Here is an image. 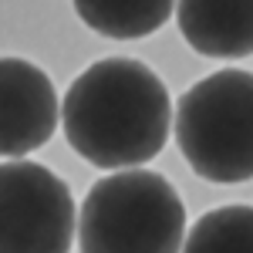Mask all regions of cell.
<instances>
[{
  "instance_id": "3957f363",
  "label": "cell",
  "mask_w": 253,
  "mask_h": 253,
  "mask_svg": "<svg viewBox=\"0 0 253 253\" xmlns=\"http://www.w3.org/2000/svg\"><path fill=\"white\" fill-rule=\"evenodd\" d=\"M175 142L199 179L250 182L253 179V75L223 68L196 81L175 108Z\"/></svg>"
},
{
  "instance_id": "7a4b0ae2",
  "label": "cell",
  "mask_w": 253,
  "mask_h": 253,
  "mask_svg": "<svg viewBox=\"0 0 253 253\" xmlns=\"http://www.w3.org/2000/svg\"><path fill=\"white\" fill-rule=\"evenodd\" d=\"M186 247V206L175 186L149 169H118L88 189L78 213L84 253H175Z\"/></svg>"
},
{
  "instance_id": "ba28073f",
  "label": "cell",
  "mask_w": 253,
  "mask_h": 253,
  "mask_svg": "<svg viewBox=\"0 0 253 253\" xmlns=\"http://www.w3.org/2000/svg\"><path fill=\"white\" fill-rule=\"evenodd\" d=\"M189 253H253V206H219L186 233Z\"/></svg>"
},
{
  "instance_id": "52a82bcc",
  "label": "cell",
  "mask_w": 253,
  "mask_h": 253,
  "mask_svg": "<svg viewBox=\"0 0 253 253\" xmlns=\"http://www.w3.org/2000/svg\"><path fill=\"white\" fill-rule=\"evenodd\" d=\"M84 27L112 41H135L156 34L172 17L179 0H71Z\"/></svg>"
},
{
  "instance_id": "6da1fadb",
  "label": "cell",
  "mask_w": 253,
  "mask_h": 253,
  "mask_svg": "<svg viewBox=\"0 0 253 253\" xmlns=\"http://www.w3.org/2000/svg\"><path fill=\"white\" fill-rule=\"evenodd\" d=\"M68 145L98 169H128L156 159L172 128L166 81L138 58H101L61 98Z\"/></svg>"
},
{
  "instance_id": "277c9868",
  "label": "cell",
  "mask_w": 253,
  "mask_h": 253,
  "mask_svg": "<svg viewBox=\"0 0 253 253\" xmlns=\"http://www.w3.org/2000/svg\"><path fill=\"white\" fill-rule=\"evenodd\" d=\"M0 247L3 253H64L75 247V199L58 172L24 156L3 162Z\"/></svg>"
},
{
  "instance_id": "5b68a950",
  "label": "cell",
  "mask_w": 253,
  "mask_h": 253,
  "mask_svg": "<svg viewBox=\"0 0 253 253\" xmlns=\"http://www.w3.org/2000/svg\"><path fill=\"white\" fill-rule=\"evenodd\" d=\"M0 152L3 159H20L51 142L61 125V101L54 81L34 61L7 58L0 61Z\"/></svg>"
},
{
  "instance_id": "8992f818",
  "label": "cell",
  "mask_w": 253,
  "mask_h": 253,
  "mask_svg": "<svg viewBox=\"0 0 253 253\" xmlns=\"http://www.w3.org/2000/svg\"><path fill=\"white\" fill-rule=\"evenodd\" d=\"M175 24L203 58L236 61L253 54V0H179Z\"/></svg>"
}]
</instances>
